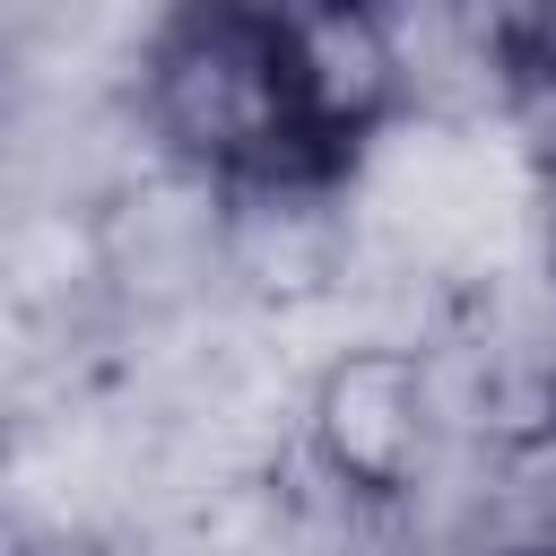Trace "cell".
Listing matches in <instances>:
<instances>
[{
  "label": "cell",
  "mask_w": 556,
  "mask_h": 556,
  "mask_svg": "<svg viewBox=\"0 0 556 556\" xmlns=\"http://www.w3.org/2000/svg\"><path fill=\"white\" fill-rule=\"evenodd\" d=\"M339 208L365 287L443 321L539 269V130L391 113L339 165Z\"/></svg>",
  "instance_id": "6da1fadb"
},
{
  "label": "cell",
  "mask_w": 556,
  "mask_h": 556,
  "mask_svg": "<svg viewBox=\"0 0 556 556\" xmlns=\"http://www.w3.org/2000/svg\"><path fill=\"white\" fill-rule=\"evenodd\" d=\"M104 556H130V547H104Z\"/></svg>",
  "instance_id": "30bf717a"
},
{
  "label": "cell",
  "mask_w": 556,
  "mask_h": 556,
  "mask_svg": "<svg viewBox=\"0 0 556 556\" xmlns=\"http://www.w3.org/2000/svg\"><path fill=\"white\" fill-rule=\"evenodd\" d=\"M391 43L400 113L417 122H521V61H513V9H374ZM530 130V122H521Z\"/></svg>",
  "instance_id": "5b68a950"
},
{
  "label": "cell",
  "mask_w": 556,
  "mask_h": 556,
  "mask_svg": "<svg viewBox=\"0 0 556 556\" xmlns=\"http://www.w3.org/2000/svg\"><path fill=\"white\" fill-rule=\"evenodd\" d=\"M122 113L156 165L208 174V182H261V174H339L313 156L287 87V35L278 9H148V35L130 52Z\"/></svg>",
  "instance_id": "7a4b0ae2"
},
{
  "label": "cell",
  "mask_w": 556,
  "mask_h": 556,
  "mask_svg": "<svg viewBox=\"0 0 556 556\" xmlns=\"http://www.w3.org/2000/svg\"><path fill=\"white\" fill-rule=\"evenodd\" d=\"M96 261L113 330H165L226 304V182L182 165H130L96 208Z\"/></svg>",
  "instance_id": "277c9868"
},
{
  "label": "cell",
  "mask_w": 556,
  "mask_h": 556,
  "mask_svg": "<svg viewBox=\"0 0 556 556\" xmlns=\"http://www.w3.org/2000/svg\"><path fill=\"white\" fill-rule=\"evenodd\" d=\"M539 278L556 287V122L539 130Z\"/></svg>",
  "instance_id": "ba28073f"
},
{
  "label": "cell",
  "mask_w": 556,
  "mask_h": 556,
  "mask_svg": "<svg viewBox=\"0 0 556 556\" xmlns=\"http://www.w3.org/2000/svg\"><path fill=\"white\" fill-rule=\"evenodd\" d=\"M0 556H43V547H35V539H26V530H17L9 513H0Z\"/></svg>",
  "instance_id": "9c48e42d"
},
{
  "label": "cell",
  "mask_w": 556,
  "mask_h": 556,
  "mask_svg": "<svg viewBox=\"0 0 556 556\" xmlns=\"http://www.w3.org/2000/svg\"><path fill=\"white\" fill-rule=\"evenodd\" d=\"M278 35H287V87H295V122L313 156L348 165L356 139H374L400 113L382 17L374 9H278Z\"/></svg>",
  "instance_id": "8992f818"
},
{
  "label": "cell",
  "mask_w": 556,
  "mask_h": 556,
  "mask_svg": "<svg viewBox=\"0 0 556 556\" xmlns=\"http://www.w3.org/2000/svg\"><path fill=\"white\" fill-rule=\"evenodd\" d=\"M443 408L426 382V348L417 339H356L330 348L304 374V408H295V460L339 486L356 513L400 495L434 452H443Z\"/></svg>",
  "instance_id": "3957f363"
},
{
  "label": "cell",
  "mask_w": 556,
  "mask_h": 556,
  "mask_svg": "<svg viewBox=\"0 0 556 556\" xmlns=\"http://www.w3.org/2000/svg\"><path fill=\"white\" fill-rule=\"evenodd\" d=\"M478 513H486V556H556V426L486 443Z\"/></svg>",
  "instance_id": "52a82bcc"
}]
</instances>
